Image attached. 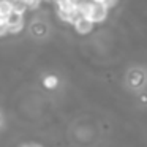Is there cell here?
Segmentation results:
<instances>
[{
	"instance_id": "9",
	"label": "cell",
	"mask_w": 147,
	"mask_h": 147,
	"mask_svg": "<svg viewBox=\"0 0 147 147\" xmlns=\"http://www.w3.org/2000/svg\"><path fill=\"white\" fill-rule=\"evenodd\" d=\"M95 2H103V0H95Z\"/></svg>"
},
{
	"instance_id": "6",
	"label": "cell",
	"mask_w": 147,
	"mask_h": 147,
	"mask_svg": "<svg viewBox=\"0 0 147 147\" xmlns=\"http://www.w3.org/2000/svg\"><path fill=\"white\" fill-rule=\"evenodd\" d=\"M7 35H8V27H7V22L0 19V38H3V36H7Z\"/></svg>"
},
{
	"instance_id": "4",
	"label": "cell",
	"mask_w": 147,
	"mask_h": 147,
	"mask_svg": "<svg viewBox=\"0 0 147 147\" xmlns=\"http://www.w3.org/2000/svg\"><path fill=\"white\" fill-rule=\"evenodd\" d=\"M11 7H13V11H16L19 14H26L29 11L26 0H11Z\"/></svg>"
},
{
	"instance_id": "2",
	"label": "cell",
	"mask_w": 147,
	"mask_h": 147,
	"mask_svg": "<svg viewBox=\"0 0 147 147\" xmlns=\"http://www.w3.org/2000/svg\"><path fill=\"white\" fill-rule=\"evenodd\" d=\"M93 26H95V24H93L87 16H82V14H79V16L73 21L74 30H76L78 33H81V35H87V33H90L93 30Z\"/></svg>"
},
{
	"instance_id": "8",
	"label": "cell",
	"mask_w": 147,
	"mask_h": 147,
	"mask_svg": "<svg viewBox=\"0 0 147 147\" xmlns=\"http://www.w3.org/2000/svg\"><path fill=\"white\" fill-rule=\"evenodd\" d=\"M21 147H43L41 144H36V142H27V144H24V146H21Z\"/></svg>"
},
{
	"instance_id": "5",
	"label": "cell",
	"mask_w": 147,
	"mask_h": 147,
	"mask_svg": "<svg viewBox=\"0 0 147 147\" xmlns=\"http://www.w3.org/2000/svg\"><path fill=\"white\" fill-rule=\"evenodd\" d=\"M57 84H59V79L54 74H49V76H46L45 79H43V86H45L46 89H55Z\"/></svg>"
},
{
	"instance_id": "1",
	"label": "cell",
	"mask_w": 147,
	"mask_h": 147,
	"mask_svg": "<svg viewBox=\"0 0 147 147\" xmlns=\"http://www.w3.org/2000/svg\"><path fill=\"white\" fill-rule=\"evenodd\" d=\"M5 22H7V27H8V35H16L19 33L21 30L24 29V14H19L16 11H11L7 18H5Z\"/></svg>"
},
{
	"instance_id": "7",
	"label": "cell",
	"mask_w": 147,
	"mask_h": 147,
	"mask_svg": "<svg viewBox=\"0 0 147 147\" xmlns=\"http://www.w3.org/2000/svg\"><path fill=\"white\" fill-rule=\"evenodd\" d=\"M117 2H119V0H103V3H105L108 8H112V7H115V5H117Z\"/></svg>"
},
{
	"instance_id": "3",
	"label": "cell",
	"mask_w": 147,
	"mask_h": 147,
	"mask_svg": "<svg viewBox=\"0 0 147 147\" xmlns=\"http://www.w3.org/2000/svg\"><path fill=\"white\" fill-rule=\"evenodd\" d=\"M13 11L11 7V0H0V19L5 21V18Z\"/></svg>"
}]
</instances>
